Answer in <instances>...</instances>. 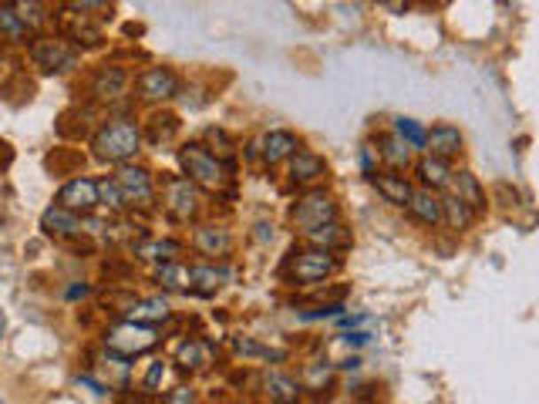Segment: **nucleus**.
Wrapping results in <instances>:
<instances>
[{
	"label": "nucleus",
	"mask_w": 539,
	"mask_h": 404,
	"mask_svg": "<svg viewBox=\"0 0 539 404\" xmlns=\"http://www.w3.org/2000/svg\"><path fill=\"white\" fill-rule=\"evenodd\" d=\"M138 128L129 125V121H115V125H105L98 135H95V152L105 162H125L129 155L138 152Z\"/></svg>",
	"instance_id": "nucleus-1"
},
{
	"label": "nucleus",
	"mask_w": 539,
	"mask_h": 404,
	"mask_svg": "<svg viewBox=\"0 0 539 404\" xmlns=\"http://www.w3.org/2000/svg\"><path fill=\"white\" fill-rule=\"evenodd\" d=\"M337 267H340V260H337L334 252L303 250L286 263V276H290L293 284H317L324 276L337 273Z\"/></svg>",
	"instance_id": "nucleus-2"
},
{
	"label": "nucleus",
	"mask_w": 539,
	"mask_h": 404,
	"mask_svg": "<svg viewBox=\"0 0 539 404\" xmlns=\"http://www.w3.org/2000/svg\"><path fill=\"white\" fill-rule=\"evenodd\" d=\"M155 330L152 327H142V323H132V320H125V323H118L112 327L108 334H105V344H108V351L121 354V357H135V354H145L149 347H155Z\"/></svg>",
	"instance_id": "nucleus-3"
},
{
	"label": "nucleus",
	"mask_w": 539,
	"mask_h": 404,
	"mask_svg": "<svg viewBox=\"0 0 539 404\" xmlns=\"http://www.w3.org/2000/svg\"><path fill=\"white\" fill-rule=\"evenodd\" d=\"M337 219V206L327 192H307L297 206H293V226H301L303 233L307 229H317L324 222H334Z\"/></svg>",
	"instance_id": "nucleus-4"
},
{
	"label": "nucleus",
	"mask_w": 539,
	"mask_h": 404,
	"mask_svg": "<svg viewBox=\"0 0 539 404\" xmlns=\"http://www.w3.org/2000/svg\"><path fill=\"white\" fill-rule=\"evenodd\" d=\"M179 162H183V168L189 172V183H199L213 189V185H219V179H223L219 162L202 149V145H185V149L179 152Z\"/></svg>",
	"instance_id": "nucleus-5"
},
{
	"label": "nucleus",
	"mask_w": 539,
	"mask_h": 404,
	"mask_svg": "<svg viewBox=\"0 0 539 404\" xmlns=\"http://www.w3.org/2000/svg\"><path fill=\"white\" fill-rule=\"evenodd\" d=\"M58 202H61V209H67V213H91L101 202L98 183H91V179H71V183L58 192Z\"/></svg>",
	"instance_id": "nucleus-6"
},
{
	"label": "nucleus",
	"mask_w": 539,
	"mask_h": 404,
	"mask_svg": "<svg viewBox=\"0 0 539 404\" xmlns=\"http://www.w3.org/2000/svg\"><path fill=\"white\" fill-rule=\"evenodd\" d=\"M462 152V132L455 125H435L425 135V155H432L438 162H449Z\"/></svg>",
	"instance_id": "nucleus-7"
},
{
	"label": "nucleus",
	"mask_w": 539,
	"mask_h": 404,
	"mask_svg": "<svg viewBox=\"0 0 539 404\" xmlns=\"http://www.w3.org/2000/svg\"><path fill=\"white\" fill-rule=\"evenodd\" d=\"M115 185L121 189L125 202H145L152 199V185H149V172L145 168H135V166H121L115 175Z\"/></svg>",
	"instance_id": "nucleus-8"
},
{
	"label": "nucleus",
	"mask_w": 539,
	"mask_h": 404,
	"mask_svg": "<svg viewBox=\"0 0 539 404\" xmlns=\"http://www.w3.org/2000/svg\"><path fill=\"white\" fill-rule=\"evenodd\" d=\"M303 239L314 246V250H324V252H337V250H348L351 246V233L340 226V222H324L317 229H307Z\"/></svg>",
	"instance_id": "nucleus-9"
},
{
	"label": "nucleus",
	"mask_w": 539,
	"mask_h": 404,
	"mask_svg": "<svg viewBox=\"0 0 539 404\" xmlns=\"http://www.w3.org/2000/svg\"><path fill=\"white\" fill-rule=\"evenodd\" d=\"M176 88H179V82H176V74L168 67H149V71L138 74V91L145 98H172Z\"/></svg>",
	"instance_id": "nucleus-10"
},
{
	"label": "nucleus",
	"mask_w": 539,
	"mask_h": 404,
	"mask_svg": "<svg viewBox=\"0 0 539 404\" xmlns=\"http://www.w3.org/2000/svg\"><path fill=\"white\" fill-rule=\"evenodd\" d=\"M371 185L385 196V202H391V206H408L411 202V196H415V189H411V183L404 179V175H398V172H381V175H371Z\"/></svg>",
	"instance_id": "nucleus-11"
},
{
	"label": "nucleus",
	"mask_w": 539,
	"mask_h": 404,
	"mask_svg": "<svg viewBox=\"0 0 539 404\" xmlns=\"http://www.w3.org/2000/svg\"><path fill=\"white\" fill-rule=\"evenodd\" d=\"M34 58L37 65L48 67V71H67L74 65V50L67 48L65 41H37L34 44Z\"/></svg>",
	"instance_id": "nucleus-12"
},
{
	"label": "nucleus",
	"mask_w": 539,
	"mask_h": 404,
	"mask_svg": "<svg viewBox=\"0 0 539 404\" xmlns=\"http://www.w3.org/2000/svg\"><path fill=\"white\" fill-rule=\"evenodd\" d=\"M455 189L452 196L455 199H462L465 206H469L472 213H482L486 209V192H482V185H479V179L472 175V172H452V183H449Z\"/></svg>",
	"instance_id": "nucleus-13"
},
{
	"label": "nucleus",
	"mask_w": 539,
	"mask_h": 404,
	"mask_svg": "<svg viewBox=\"0 0 539 404\" xmlns=\"http://www.w3.org/2000/svg\"><path fill=\"white\" fill-rule=\"evenodd\" d=\"M166 199L172 216L185 219L189 213H196V189H192L189 179H172V183L166 185Z\"/></svg>",
	"instance_id": "nucleus-14"
},
{
	"label": "nucleus",
	"mask_w": 539,
	"mask_h": 404,
	"mask_svg": "<svg viewBox=\"0 0 539 404\" xmlns=\"http://www.w3.org/2000/svg\"><path fill=\"white\" fill-rule=\"evenodd\" d=\"M327 172V162L320 159L317 152H297L293 159H290V179L293 183H314Z\"/></svg>",
	"instance_id": "nucleus-15"
},
{
	"label": "nucleus",
	"mask_w": 539,
	"mask_h": 404,
	"mask_svg": "<svg viewBox=\"0 0 539 404\" xmlns=\"http://www.w3.org/2000/svg\"><path fill=\"white\" fill-rule=\"evenodd\" d=\"M301 149V142H297V135L290 132H267L263 135V159H267L270 166L273 162H284L290 155H297Z\"/></svg>",
	"instance_id": "nucleus-16"
},
{
	"label": "nucleus",
	"mask_w": 539,
	"mask_h": 404,
	"mask_svg": "<svg viewBox=\"0 0 539 404\" xmlns=\"http://www.w3.org/2000/svg\"><path fill=\"white\" fill-rule=\"evenodd\" d=\"M408 209H411V216L425 222V226H438L441 222V199H438L435 192H428V189H418L411 202H408Z\"/></svg>",
	"instance_id": "nucleus-17"
},
{
	"label": "nucleus",
	"mask_w": 539,
	"mask_h": 404,
	"mask_svg": "<svg viewBox=\"0 0 539 404\" xmlns=\"http://www.w3.org/2000/svg\"><path fill=\"white\" fill-rule=\"evenodd\" d=\"M415 168H418V179H421V185H425L428 192L445 189V185L452 183V168H449V162H438V159H432V155H425Z\"/></svg>",
	"instance_id": "nucleus-18"
},
{
	"label": "nucleus",
	"mask_w": 539,
	"mask_h": 404,
	"mask_svg": "<svg viewBox=\"0 0 539 404\" xmlns=\"http://www.w3.org/2000/svg\"><path fill=\"white\" fill-rule=\"evenodd\" d=\"M263 387H267L270 401H277V404H297L301 401V385H297L293 377H286V374H267Z\"/></svg>",
	"instance_id": "nucleus-19"
},
{
	"label": "nucleus",
	"mask_w": 539,
	"mask_h": 404,
	"mask_svg": "<svg viewBox=\"0 0 539 404\" xmlns=\"http://www.w3.org/2000/svg\"><path fill=\"white\" fill-rule=\"evenodd\" d=\"M441 219H445L452 229H469L472 219H475V213H472V209L462 199H455V196H445V199H441Z\"/></svg>",
	"instance_id": "nucleus-20"
},
{
	"label": "nucleus",
	"mask_w": 539,
	"mask_h": 404,
	"mask_svg": "<svg viewBox=\"0 0 539 404\" xmlns=\"http://www.w3.org/2000/svg\"><path fill=\"white\" fill-rule=\"evenodd\" d=\"M196 246H199L206 256H223L230 250V233L226 229H216V226H202L196 233Z\"/></svg>",
	"instance_id": "nucleus-21"
},
{
	"label": "nucleus",
	"mask_w": 539,
	"mask_h": 404,
	"mask_svg": "<svg viewBox=\"0 0 539 404\" xmlns=\"http://www.w3.org/2000/svg\"><path fill=\"white\" fill-rule=\"evenodd\" d=\"M44 226H48V233H58V236H71V233H78V229H82L78 216H74V213H67V209H61V206H54V209L44 213Z\"/></svg>",
	"instance_id": "nucleus-22"
},
{
	"label": "nucleus",
	"mask_w": 539,
	"mask_h": 404,
	"mask_svg": "<svg viewBox=\"0 0 539 404\" xmlns=\"http://www.w3.org/2000/svg\"><path fill=\"white\" fill-rule=\"evenodd\" d=\"M166 317H168L166 300H142V303H135L132 310H129V320H132V323H142V327L159 323V320H166Z\"/></svg>",
	"instance_id": "nucleus-23"
},
{
	"label": "nucleus",
	"mask_w": 539,
	"mask_h": 404,
	"mask_svg": "<svg viewBox=\"0 0 539 404\" xmlns=\"http://www.w3.org/2000/svg\"><path fill=\"white\" fill-rule=\"evenodd\" d=\"M125 91V71L121 67H105L95 78V95L98 98H118Z\"/></svg>",
	"instance_id": "nucleus-24"
},
{
	"label": "nucleus",
	"mask_w": 539,
	"mask_h": 404,
	"mask_svg": "<svg viewBox=\"0 0 539 404\" xmlns=\"http://www.w3.org/2000/svg\"><path fill=\"white\" fill-rule=\"evenodd\" d=\"M226 280V269H209V267H196V269H189V284L196 286L199 293H216V286Z\"/></svg>",
	"instance_id": "nucleus-25"
},
{
	"label": "nucleus",
	"mask_w": 539,
	"mask_h": 404,
	"mask_svg": "<svg viewBox=\"0 0 539 404\" xmlns=\"http://www.w3.org/2000/svg\"><path fill=\"white\" fill-rule=\"evenodd\" d=\"M394 135L402 138L408 149H425V128H421L415 118H394Z\"/></svg>",
	"instance_id": "nucleus-26"
},
{
	"label": "nucleus",
	"mask_w": 539,
	"mask_h": 404,
	"mask_svg": "<svg viewBox=\"0 0 539 404\" xmlns=\"http://www.w3.org/2000/svg\"><path fill=\"white\" fill-rule=\"evenodd\" d=\"M381 159H385L391 168H404L408 166V145H404L398 135H385V138H381Z\"/></svg>",
	"instance_id": "nucleus-27"
},
{
	"label": "nucleus",
	"mask_w": 539,
	"mask_h": 404,
	"mask_svg": "<svg viewBox=\"0 0 539 404\" xmlns=\"http://www.w3.org/2000/svg\"><path fill=\"white\" fill-rule=\"evenodd\" d=\"M0 31L7 34V37H24L27 34V24L17 17L14 7H7V4H0Z\"/></svg>",
	"instance_id": "nucleus-28"
},
{
	"label": "nucleus",
	"mask_w": 539,
	"mask_h": 404,
	"mask_svg": "<svg viewBox=\"0 0 539 404\" xmlns=\"http://www.w3.org/2000/svg\"><path fill=\"white\" fill-rule=\"evenodd\" d=\"M138 252L149 256V260H166V263H172L179 246H176V243H149V246H138Z\"/></svg>",
	"instance_id": "nucleus-29"
},
{
	"label": "nucleus",
	"mask_w": 539,
	"mask_h": 404,
	"mask_svg": "<svg viewBox=\"0 0 539 404\" xmlns=\"http://www.w3.org/2000/svg\"><path fill=\"white\" fill-rule=\"evenodd\" d=\"M98 199H105V206H112V209L125 206V196H121V189L115 183H98Z\"/></svg>",
	"instance_id": "nucleus-30"
},
{
	"label": "nucleus",
	"mask_w": 539,
	"mask_h": 404,
	"mask_svg": "<svg viewBox=\"0 0 539 404\" xmlns=\"http://www.w3.org/2000/svg\"><path fill=\"white\" fill-rule=\"evenodd\" d=\"M159 280H162L166 286H183L179 280H189V269L176 267V263H168V267L159 269Z\"/></svg>",
	"instance_id": "nucleus-31"
},
{
	"label": "nucleus",
	"mask_w": 539,
	"mask_h": 404,
	"mask_svg": "<svg viewBox=\"0 0 539 404\" xmlns=\"http://www.w3.org/2000/svg\"><path fill=\"white\" fill-rule=\"evenodd\" d=\"M14 11L24 24H41V20H44V14H41V7H37V4H14Z\"/></svg>",
	"instance_id": "nucleus-32"
},
{
	"label": "nucleus",
	"mask_w": 539,
	"mask_h": 404,
	"mask_svg": "<svg viewBox=\"0 0 539 404\" xmlns=\"http://www.w3.org/2000/svg\"><path fill=\"white\" fill-rule=\"evenodd\" d=\"M340 310H344V307H340V303H331V307H317V310H303L301 317H303V320H320V317H344V314H340Z\"/></svg>",
	"instance_id": "nucleus-33"
},
{
	"label": "nucleus",
	"mask_w": 539,
	"mask_h": 404,
	"mask_svg": "<svg viewBox=\"0 0 539 404\" xmlns=\"http://www.w3.org/2000/svg\"><path fill=\"white\" fill-rule=\"evenodd\" d=\"M179 361H183V368H196L199 364V344H192V340L183 344L179 347Z\"/></svg>",
	"instance_id": "nucleus-34"
},
{
	"label": "nucleus",
	"mask_w": 539,
	"mask_h": 404,
	"mask_svg": "<svg viewBox=\"0 0 539 404\" xmlns=\"http://www.w3.org/2000/svg\"><path fill=\"white\" fill-rule=\"evenodd\" d=\"M162 377H166V364H162V361H155V364L149 368V374H145V387H149V391H155Z\"/></svg>",
	"instance_id": "nucleus-35"
},
{
	"label": "nucleus",
	"mask_w": 539,
	"mask_h": 404,
	"mask_svg": "<svg viewBox=\"0 0 539 404\" xmlns=\"http://www.w3.org/2000/svg\"><path fill=\"white\" fill-rule=\"evenodd\" d=\"M361 168H364L368 175H378V162H374V149H371L368 142L361 145Z\"/></svg>",
	"instance_id": "nucleus-36"
},
{
	"label": "nucleus",
	"mask_w": 539,
	"mask_h": 404,
	"mask_svg": "<svg viewBox=\"0 0 539 404\" xmlns=\"http://www.w3.org/2000/svg\"><path fill=\"white\" fill-rule=\"evenodd\" d=\"M162 404H192V391L189 387H176Z\"/></svg>",
	"instance_id": "nucleus-37"
},
{
	"label": "nucleus",
	"mask_w": 539,
	"mask_h": 404,
	"mask_svg": "<svg viewBox=\"0 0 539 404\" xmlns=\"http://www.w3.org/2000/svg\"><path fill=\"white\" fill-rule=\"evenodd\" d=\"M344 344H348V347H364V344H371V334H364V330H351V334H344Z\"/></svg>",
	"instance_id": "nucleus-38"
},
{
	"label": "nucleus",
	"mask_w": 539,
	"mask_h": 404,
	"mask_svg": "<svg viewBox=\"0 0 539 404\" xmlns=\"http://www.w3.org/2000/svg\"><path fill=\"white\" fill-rule=\"evenodd\" d=\"M340 368H344V370H357V368H361V357H348Z\"/></svg>",
	"instance_id": "nucleus-39"
},
{
	"label": "nucleus",
	"mask_w": 539,
	"mask_h": 404,
	"mask_svg": "<svg viewBox=\"0 0 539 404\" xmlns=\"http://www.w3.org/2000/svg\"><path fill=\"white\" fill-rule=\"evenodd\" d=\"M84 293H88V286H71L67 290V297H84Z\"/></svg>",
	"instance_id": "nucleus-40"
},
{
	"label": "nucleus",
	"mask_w": 539,
	"mask_h": 404,
	"mask_svg": "<svg viewBox=\"0 0 539 404\" xmlns=\"http://www.w3.org/2000/svg\"><path fill=\"white\" fill-rule=\"evenodd\" d=\"M0 330H4V327H0Z\"/></svg>",
	"instance_id": "nucleus-41"
}]
</instances>
